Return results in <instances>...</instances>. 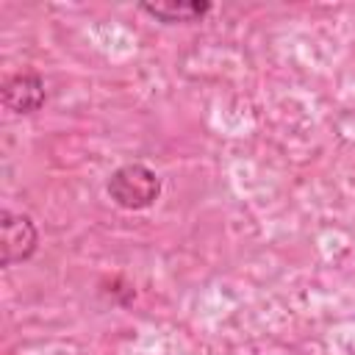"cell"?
<instances>
[{
  "instance_id": "obj_4",
  "label": "cell",
  "mask_w": 355,
  "mask_h": 355,
  "mask_svg": "<svg viewBox=\"0 0 355 355\" xmlns=\"http://www.w3.org/2000/svg\"><path fill=\"white\" fill-rule=\"evenodd\" d=\"M141 11H147L150 17L161 19V22H194L202 14L211 11L208 3H166V6H150L144 3Z\"/></svg>"
},
{
  "instance_id": "obj_2",
  "label": "cell",
  "mask_w": 355,
  "mask_h": 355,
  "mask_svg": "<svg viewBox=\"0 0 355 355\" xmlns=\"http://www.w3.org/2000/svg\"><path fill=\"white\" fill-rule=\"evenodd\" d=\"M0 227H3V263L6 266L19 263V261H28L36 252L39 233H36V225L31 222L28 214H11V211H6Z\"/></svg>"
},
{
  "instance_id": "obj_3",
  "label": "cell",
  "mask_w": 355,
  "mask_h": 355,
  "mask_svg": "<svg viewBox=\"0 0 355 355\" xmlns=\"http://www.w3.org/2000/svg\"><path fill=\"white\" fill-rule=\"evenodd\" d=\"M3 103L14 114H31L44 103V80L33 72H22L6 80L3 86Z\"/></svg>"
},
{
  "instance_id": "obj_1",
  "label": "cell",
  "mask_w": 355,
  "mask_h": 355,
  "mask_svg": "<svg viewBox=\"0 0 355 355\" xmlns=\"http://www.w3.org/2000/svg\"><path fill=\"white\" fill-rule=\"evenodd\" d=\"M108 197L125 211L150 208L161 194V178L147 164H125L105 183Z\"/></svg>"
}]
</instances>
